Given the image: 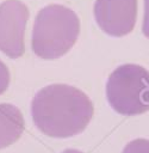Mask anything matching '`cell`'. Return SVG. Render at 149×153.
<instances>
[{"instance_id":"obj_7","label":"cell","mask_w":149,"mask_h":153,"mask_svg":"<svg viewBox=\"0 0 149 153\" xmlns=\"http://www.w3.org/2000/svg\"><path fill=\"white\" fill-rule=\"evenodd\" d=\"M122 153H149V140L136 139L130 141Z\"/></svg>"},{"instance_id":"obj_3","label":"cell","mask_w":149,"mask_h":153,"mask_svg":"<svg viewBox=\"0 0 149 153\" xmlns=\"http://www.w3.org/2000/svg\"><path fill=\"white\" fill-rule=\"evenodd\" d=\"M106 98L120 115L134 116L149 110V72L138 65L117 67L106 82Z\"/></svg>"},{"instance_id":"obj_10","label":"cell","mask_w":149,"mask_h":153,"mask_svg":"<svg viewBox=\"0 0 149 153\" xmlns=\"http://www.w3.org/2000/svg\"><path fill=\"white\" fill-rule=\"evenodd\" d=\"M62 153H83V152L77 151V149H66V151H63Z\"/></svg>"},{"instance_id":"obj_5","label":"cell","mask_w":149,"mask_h":153,"mask_svg":"<svg viewBox=\"0 0 149 153\" xmlns=\"http://www.w3.org/2000/svg\"><path fill=\"white\" fill-rule=\"evenodd\" d=\"M93 13L97 24L105 33L122 37L135 27L137 0H95Z\"/></svg>"},{"instance_id":"obj_9","label":"cell","mask_w":149,"mask_h":153,"mask_svg":"<svg viewBox=\"0 0 149 153\" xmlns=\"http://www.w3.org/2000/svg\"><path fill=\"white\" fill-rule=\"evenodd\" d=\"M142 32L147 38H149V0H144V16H143Z\"/></svg>"},{"instance_id":"obj_8","label":"cell","mask_w":149,"mask_h":153,"mask_svg":"<svg viewBox=\"0 0 149 153\" xmlns=\"http://www.w3.org/2000/svg\"><path fill=\"white\" fill-rule=\"evenodd\" d=\"M10 79H11L10 71L7 66L0 60V94H2L7 90L10 85Z\"/></svg>"},{"instance_id":"obj_1","label":"cell","mask_w":149,"mask_h":153,"mask_svg":"<svg viewBox=\"0 0 149 153\" xmlns=\"http://www.w3.org/2000/svg\"><path fill=\"white\" fill-rule=\"evenodd\" d=\"M93 104L81 90L52 84L39 90L31 102L35 126L45 135L66 139L80 134L93 116Z\"/></svg>"},{"instance_id":"obj_6","label":"cell","mask_w":149,"mask_h":153,"mask_svg":"<svg viewBox=\"0 0 149 153\" xmlns=\"http://www.w3.org/2000/svg\"><path fill=\"white\" fill-rule=\"evenodd\" d=\"M25 122L13 104H0V149L15 142L23 134Z\"/></svg>"},{"instance_id":"obj_2","label":"cell","mask_w":149,"mask_h":153,"mask_svg":"<svg viewBox=\"0 0 149 153\" xmlns=\"http://www.w3.org/2000/svg\"><path fill=\"white\" fill-rule=\"evenodd\" d=\"M80 35V19L70 8L52 4L43 7L36 16L31 47L44 60L63 56L75 44Z\"/></svg>"},{"instance_id":"obj_4","label":"cell","mask_w":149,"mask_h":153,"mask_svg":"<svg viewBox=\"0 0 149 153\" xmlns=\"http://www.w3.org/2000/svg\"><path fill=\"white\" fill-rule=\"evenodd\" d=\"M29 19L27 6L19 0L0 4V51L11 59L25 53V27Z\"/></svg>"}]
</instances>
